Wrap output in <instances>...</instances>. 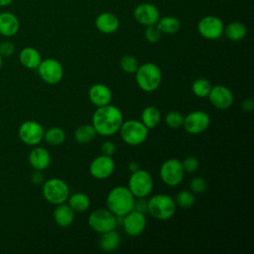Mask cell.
Listing matches in <instances>:
<instances>
[{
	"instance_id": "obj_45",
	"label": "cell",
	"mask_w": 254,
	"mask_h": 254,
	"mask_svg": "<svg viewBox=\"0 0 254 254\" xmlns=\"http://www.w3.org/2000/svg\"><path fill=\"white\" fill-rule=\"evenodd\" d=\"M2 63H3V57H2L1 54H0V69H1V67H2Z\"/></svg>"
},
{
	"instance_id": "obj_12",
	"label": "cell",
	"mask_w": 254,
	"mask_h": 254,
	"mask_svg": "<svg viewBox=\"0 0 254 254\" xmlns=\"http://www.w3.org/2000/svg\"><path fill=\"white\" fill-rule=\"evenodd\" d=\"M224 25L220 18L207 15L202 17L197 23V31L199 35L206 40H216L223 34Z\"/></svg>"
},
{
	"instance_id": "obj_17",
	"label": "cell",
	"mask_w": 254,
	"mask_h": 254,
	"mask_svg": "<svg viewBox=\"0 0 254 254\" xmlns=\"http://www.w3.org/2000/svg\"><path fill=\"white\" fill-rule=\"evenodd\" d=\"M135 20L143 26L156 25L160 18L159 9L152 3L143 2L138 4L133 12Z\"/></svg>"
},
{
	"instance_id": "obj_5",
	"label": "cell",
	"mask_w": 254,
	"mask_h": 254,
	"mask_svg": "<svg viewBox=\"0 0 254 254\" xmlns=\"http://www.w3.org/2000/svg\"><path fill=\"white\" fill-rule=\"evenodd\" d=\"M121 139L130 146H138L143 144L148 138L149 129L141 122V120L130 119L123 121L119 131Z\"/></svg>"
},
{
	"instance_id": "obj_15",
	"label": "cell",
	"mask_w": 254,
	"mask_h": 254,
	"mask_svg": "<svg viewBox=\"0 0 254 254\" xmlns=\"http://www.w3.org/2000/svg\"><path fill=\"white\" fill-rule=\"evenodd\" d=\"M147 220L144 213L132 209L123 216L121 226L123 227L126 234L129 236H138L146 228Z\"/></svg>"
},
{
	"instance_id": "obj_14",
	"label": "cell",
	"mask_w": 254,
	"mask_h": 254,
	"mask_svg": "<svg viewBox=\"0 0 254 254\" xmlns=\"http://www.w3.org/2000/svg\"><path fill=\"white\" fill-rule=\"evenodd\" d=\"M115 170V162L112 157L100 155L94 158L89 165V174L97 180L109 178Z\"/></svg>"
},
{
	"instance_id": "obj_9",
	"label": "cell",
	"mask_w": 254,
	"mask_h": 254,
	"mask_svg": "<svg viewBox=\"0 0 254 254\" xmlns=\"http://www.w3.org/2000/svg\"><path fill=\"white\" fill-rule=\"evenodd\" d=\"M185 177V171L182 162L171 158L165 161L160 168V178L162 182L169 187L179 186Z\"/></svg>"
},
{
	"instance_id": "obj_37",
	"label": "cell",
	"mask_w": 254,
	"mask_h": 254,
	"mask_svg": "<svg viewBox=\"0 0 254 254\" xmlns=\"http://www.w3.org/2000/svg\"><path fill=\"white\" fill-rule=\"evenodd\" d=\"M198 160L193 156H189L185 158L184 161L182 162V166L185 173H194L198 169Z\"/></svg>"
},
{
	"instance_id": "obj_25",
	"label": "cell",
	"mask_w": 254,
	"mask_h": 254,
	"mask_svg": "<svg viewBox=\"0 0 254 254\" xmlns=\"http://www.w3.org/2000/svg\"><path fill=\"white\" fill-rule=\"evenodd\" d=\"M67 204L74 212H84L90 206V199L83 192H74L68 195Z\"/></svg>"
},
{
	"instance_id": "obj_8",
	"label": "cell",
	"mask_w": 254,
	"mask_h": 254,
	"mask_svg": "<svg viewBox=\"0 0 254 254\" xmlns=\"http://www.w3.org/2000/svg\"><path fill=\"white\" fill-rule=\"evenodd\" d=\"M87 222L89 227L99 234L113 230L117 226L116 216L108 208H97L93 210L89 214Z\"/></svg>"
},
{
	"instance_id": "obj_41",
	"label": "cell",
	"mask_w": 254,
	"mask_h": 254,
	"mask_svg": "<svg viewBox=\"0 0 254 254\" xmlns=\"http://www.w3.org/2000/svg\"><path fill=\"white\" fill-rule=\"evenodd\" d=\"M241 107L245 112H252L254 109V100L251 98L244 99L241 103Z\"/></svg>"
},
{
	"instance_id": "obj_19",
	"label": "cell",
	"mask_w": 254,
	"mask_h": 254,
	"mask_svg": "<svg viewBox=\"0 0 254 254\" xmlns=\"http://www.w3.org/2000/svg\"><path fill=\"white\" fill-rule=\"evenodd\" d=\"M28 160H29L31 167L34 170L44 171L50 166L52 159H51V155L47 149H45L44 147L36 146L35 148H33L31 150Z\"/></svg>"
},
{
	"instance_id": "obj_34",
	"label": "cell",
	"mask_w": 254,
	"mask_h": 254,
	"mask_svg": "<svg viewBox=\"0 0 254 254\" xmlns=\"http://www.w3.org/2000/svg\"><path fill=\"white\" fill-rule=\"evenodd\" d=\"M165 122L166 124L172 128V129H178L181 126H183V122H184V116L182 113H180L179 111H170L169 113H167V115L165 116Z\"/></svg>"
},
{
	"instance_id": "obj_10",
	"label": "cell",
	"mask_w": 254,
	"mask_h": 254,
	"mask_svg": "<svg viewBox=\"0 0 254 254\" xmlns=\"http://www.w3.org/2000/svg\"><path fill=\"white\" fill-rule=\"evenodd\" d=\"M37 69L42 80L48 84H57L64 76V67L56 59L42 60Z\"/></svg>"
},
{
	"instance_id": "obj_30",
	"label": "cell",
	"mask_w": 254,
	"mask_h": 254,
	"mask_svg": "<svg viewBox=\"0 0 254 254\" xmlns=\"http://www.w3.org/2000/svg\"><path fill=\"white\" fill-rule=\"evenodd\" d=\"M45 141L52 146H60L65 140V132L60 127H51L44 133Z\"/></svg>"
},
{
	"instance_id": "obj_13",
	"label": "cell",
	"mask_w": 254,
	"mask_h": 254,
	"mask_svg": "<svg viewBox=\"0 0 254 254\" xmlns=\"http://www.w3.org/2000/svg\"><path fill=\"white\" fill-rule=\"evenodd\" d=\"M210 124L209 115L202 110H194L184 117L183 126L185 130L192 135L204 132Z\"/></svg>"
},
{
	"instance_id": "obj_29",
	"label": "cell",
	"mask_w": 254,
	"mask_h": 254,
	"mask_svg": "<svg viewBox=\"0 0 254 254\" xmlns=\"http://www.w3.org/2000/svg\"><path fill=\"white\" fill-rule=\"evenodd\" d=\"M97 133L91 124L81 125L77 127L73 133L74 140L78 144H88L93 141Z\"/></svg>"
},
{
	"instance_id": "obj_31",
	"label": "cell",
	"mask_w": 254,
	"mask_h": 254,
	"mask_svg": "<svg viewBox=\"0 0 254 254\" xmlns=\"http://www.w3.org/2000/svg\"><path fill=\"white\" fill-rule=\"evenodd\" d=\"M211 84L210 82L205 78H196L192 84H191V91L192 93L199 98L206 97L210 91Z\"/></svg>"
},
{
	"instance_id": "obj_42",
	"label": "cell",
	"mask_w": 254,
	"mask_h": 254,
	"mask_svg": "<svg viewBox=\"0 0 254 254\" xmlns=\"http://www.w3.org/2000/svg\"><path fill=\"white\" fill-rule=\"evenodd\" d=\"M31 180L34 184L36 185H39V184H42L44 183V176L42 174V171H38V170H35V172L32 174L31 176Z\"/></svg>"
},
{
	"instance_id": "obj_26",
	"label": "cell",
	"mask_w": 254,
	"mask_h": 254,
	"mask_svg": "<svg viewBox=\"0 0 254 254\" xmlns=\"http://www.w3.org/2000/svg\"><path fill=\"white\" fill-rule=\"evenodd\" d=\"M223 33L225 34L226 38L233 42H239L246 36L247 29L245 25L238 21H233L227 24L224 29Z\"/></svg>"
},
{
	"instance_id": "obj_33",
	"label": "cell",
	"mask_w": 254,
	"mask_h": 254,
	"mask_svg": "<svg viewBox=\"0 0 254 254\" xmlns=\"http://www.w3.org/2000/svg\"><path fill=\"white\" fill-rule=\"evenodd\" d=\"M120 67L126 73H135L139 64L138 61L131 55H125L120 60Z\"/></svg>"
},
{
	"instance_id": "obj_44",
	"label": "cell",
	"mask_w": 254,
	"mask_h": 254,
	"mask_svg": "<svg viewBox=\"0 0 254 254\" xmlns=\"http://www.w3.org/2000/svg\"><path fill=\"white\" fill-rule=\"evenodd\" d=\"M13 0H0V7H6L9 6Z\"/></svg>"
},
{
	"instance_id": "obj_35",
	"label": "cell",
	"mask_w": 254,
	"mask_h": 254,
	"mask_svg": "<svg viewBox=\"0 0 254 254\" xmlns=\"http://www.w3.org/2000/svg\"><path fill=\"white\" fill-rule=\"evenodd\" d=\"M207 188L206 181L201 177H193L190 181V189L193 193H202Z\"/></svg>"
},
{
	"instance_id": "obj_43",
	"label": "cell",
	"mask_w": 254,
	"mask_h": 254,
	"mask_svg": "<svg viewBox=\"0 0 254 254\" xmlns=\"http://www.w3.org/2000/svg\"><path fill=\"white\" fill-rule=\"evenodd\" d=\"M128 169H129V171H130L131 173H133V172H135V171H137V170L140 169V168H139V164H138L137 162H135V161H132V162H130V163L128 164Z\"/></svg>"
},
{
	"instance_id": "obj_36",
	"label": "cell",
	"mask_w": 254,
	"mask_h": 254,
	"mask_svg": "<svg viewBox=\"0 0 254 254\" xmlns=\"http://www.w3.org/2000/svg\"><path fill=\"white\" fill-rule=\"evenodd\" d=\"M161 35L162 33L160 32V30L157 28L156 25L147 26L145 30V38L149 43H152V44L159 42V40L161 39Z\"/></svg>"
},
{
	"instance_id": "obj_7",
	"label": "cell",
	"mask_w": 254,
	"mask_h": 254,
	"mask_svg": "<svg viewBox=\"0 0 254 254\" xmlns=\"http://www.w3.org/2000/svg\"><path fill=\"white\" fill-rule=\"evenodd\" d=\"M154 182L151 174L146 170H137L131 173L128 189L136 198L148 196L153 190Z\"/></svg>"
},
{
	"instance_id": "obj_27",
	"label": "cell",
	"mask_w": 254,
	"mask_h": 254,
	"mask_svg": "<svg viewBox=\"0 0 254 254\" xmlns=\"http://www.w3.org/2000/svg\"><path fill=\"white\" fill-rule=\"evenodd\" d=\"M161 121L160 110L155 106H147L141 112V122L150 130L154 129Z\"/></svg>"
},
{
	"instance_id": "obj_11",
	"label": "cell",
	"mask_w": 254,
	"mask_h": 254,
	"mask_svg": "<svg viewBox=\"0 0 254 254\" xmlns=\"http://www.w3.org/2000/svg\"><path fill=\"white\" fill-rule=\"evenodd\" d=\"M43 126L34 120H27L23 122L18 129V136L20 140L29 146H37L44 140Z\"/></svg>"
},
{
	"instance_id": "obj_18",
	"label": "cell",
	"mask_w": 254,
	"mask_h": 254,
	"mask_svg": "<svg viewBox=\"0 0 254 254\" xmlns=\"http://www.w3.org/2000/svg\"><path fill=\"white\" fill-rule=\"evenodd\" d=\"M88 98L90 102L96 106H104L110 104L112 100V92L110 88L103 83H95L88 90Z\"/></svg>"
},
{
	"instance_id": "obj_24",
	"label": "cell",
	"mask_w": 254,
	"mask_h": 254,
	"mask_svg": "<svg viewBox=\"0 0 254 254\" xmlns=\"http://www.w3.org/2000/svg\"><path fill=\"white\" fill-rule=\"evenodd\" d=\"M120 244V234L115 230H109L100 234L99 247L105 252L115 250Z\"/></svg>"
},
{
	"instance_id": "obj_40",
	"label": "cell",
	"mask_w": 254,
	"mask_h": 254,
	"mask_svg": "<svg viewBox=\"0 0 254 254\" xmlns=\"http://www.w3.org/2000/svg\"><path fill=\"white\" fill-rule=\"evenodd\" d=\"M133 209L146 214L148 212V200L145 199V197L138 198L137 200H135Z\"/></svg>"
},
{
	"instance_id": "obj_2",
	"label": "cell",
	"mask_w": 254,
	"mask_h": 254,
	"mask_svg": "<svg viewBox=\"0 0 254 254\" xmlns=\"http://www.w3.org/2000/svg\"><path fill=\"white\" fill-rule=\"evenodd\" d=\"M135 196L124 186H117L110 190L106 196L107 208L114 214L124 216L134 208Z\"/></svg>"
},
{
	"instance_id": "obj_28",
	"label": "cell",
	"mask_w": 254,
	"mask_h": 254,
	"mask_svg": "<svg viewBox=\"0 0 254 254\" xmlns=\"http://www.w3.org/2000/svg\"><path fill=\"white\" fill-rule=\"evenodd\" d=\"M156 26L161 33L172 35L180 30L181 23L180 20L174 16H165L159 18L158 22L156 23Z\"/></svg>"
},
{
	"instance_id": "obj_16",
	"label": "cell",
	"mask_w": 254,
	"mask_h": 254,
	"mask_svg": "<svg viewBox=\"0 0 254 254\" xmlns=\"http://www.w3.org/2000/svg\"><path fill=\"white\" fill-rule=\"evenodd\" d=\"M207 97L209 102L218 109L229 108L234 100L232 91L227 86L222 84L211 86Z\"/></svg>"
},
{
	"instance_id": "obj_1",
	"label": "cell",
	"mask_w": 254,
	"mask_h": 254,
	"mask_svg": "<svg viewBox=\"0 0 254 254\" xmlns=\"http://www.w3.org/2000/svg\"><path fill=\"white\" fill-rule=\"evenodd\" d=\"M123 121L121 110L112 104H107L97 107L92 114L91 125L98 135L109 137L119 131Z\"/></svg>"
},
{
	"instance_id": "obj_6",
	"label": "cell",
	"mask_w": 254,
	"mask_h": 254,
	"mask_svg": "<svg viewBox=\"0 0 254 254\" xmlns=\"http://www.w3.org/2000/svg\"><path fill=\"white\" fill-rule=\"evenodd\" d=\"M42 192L44 198L55 205L64 203L69 195V189L66 183L58 178H52L44 182Z\"/></svg>"
},
{
	"instance_id": "obj_38",
	"label": "cell",
	"mask_w": 254,
	"mask_h": 254,
	"mask_svg": "<svg viewBox=\"0 0 254 254\" xmlns=\"http://www.w3.org/2000/svg\"><path fill=\"white\" fill-rule=\"evenodd\" d=\"M15 52V45L10 41H5L0 45V54L3 58L12 56Z\"/></svg>"
},
{
	"instance_id": "obj_4",
	"label": "cell",
	"mask_w": 254,
	"mask_h": 254,
	"mask_svg": "<svg viewBox=\"0 0 254 254\" xmlns=\"http://www.w3.org/2000/svg\"><path fill=\"white\" fill-rule=\"evenodd\" d=\"M177 210V204L172 196L166 193H158L148 199V213L158 220L172 218Z\"/></svg>"
},
{
	"instance_id": "obj_23",
	"label": "cell",
	"mask_w": 254,
	"mask_h": 254,
	"mask_svg": "<svg viewBox=\"0 0 254 254\" xmlns=\"http://www.w3.org/2000/svg\"><path fill=\"white\" fill-rule=\"evenodd\" d=\"M19 61L24 67L29 69H35L42 62V57L37 49L33 47H26L20 52Z\"/></svg>"
},
{
	"instance_id": "obj_21",
	"label": "cell",
	"mask_w": 254,
	"mask_h": 254,
	"mask_svg": "<svg viewBox=\"0 0 254 254\" xmlns=\"http://www.w3.org/2000/svg\"><path fill=\"white\" fill-rule=\"evenodd\" d=\"M20 29V21L11 12H0V35L4 37L15 36Z\"/></svg>"
},
{
	"instance_id": "obj_22",
	"label": "cell",
	"mask_w": 254,
	"mask_h": 254,
	"mask_svg": "<svg viewBox=\"0 0 254 254\" xmlns=\"http://www.w3.org/2000/svg\"><path fill=\"white\" fill-rule=\"evenodd\" d=\"M53 217L57 225L61 227H68L72 224L74 219V211L66 203L56 205L53 212Z\"/></svg>"
},
{
	"instance_id": "obj_3",
	"label": "cell",
	"mask_w": 254,
	"mask_h": 254,
	"mask_svg": "<svg viewBox=\"0 0 254 254\" xmlns=\"http://www.w3.org/2000/svg\"><path fill=\"white\" fill-rule=\"evenodd\" d=\"M161 68L154 63H145L138 66L135 71V79L140 89L152 92L159 88L162 82Z\"/></svg>"
},
{
	"instance_id": "obj_39",
	"label": "cell",
	"mask_w": 254,
	"mask_h": 254,
	"mask_svg": "<svg viewBox=\"0 0 254 254\" xmlns=\"http://www.w3.org/2000/svg\"><path fill=\"white\" fill-rule=\"evenodd\" d=\"M100 151H101V154L102 155H105V156H110L112 157V155L115 153L116 151V146L113 142L111 141H105L101 144L100 146Z\"/></svg>"
},
{
	"instance_id": "obj_32",
	"label": "cell",
	"mask_w": 254,
	"mask_h": 254,
	"mask_svg": "<svg viewBox=\"0 0 254 254\" xmlns=\"http://www.w3.org/2000/svg\"><path fill=\"white\" fill-rule=\"evenodd\" d=\"M174 200L178 206L182 208H190L194 204L195 198L193 192H191L190 190H184L177 193Z\"/></svg>"
},
{
	"instance_id": "obj_20",
	"label": "cell",
	"mask_w": 254,
	"mask_h": 254,
	"mask_svg": "<svg viewBox=\"0 0 254 254\" xmlns=\"http://www.w3.org/2000/svg\"><path fill=\"white\" fill-rule=\"evenodd\" d=\"M120 22L116 15L111 12H102L95 19L96 29L103 34H112L119 28Z\"/></svg>"
}]
</instances>
